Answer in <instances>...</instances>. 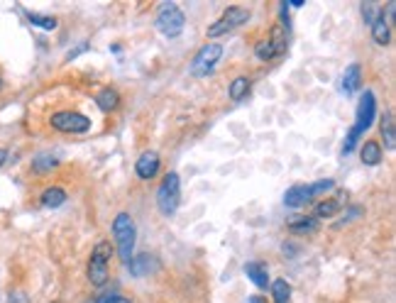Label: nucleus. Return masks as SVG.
<instances>
[{"instance_id": "nucleus-1", "label": "nucleus", "mask_w": 396, "mask_h": 303, "mask_svg": "<svg viewBox=\"0 0 396 303\" xmlns=\"http://www.w3.org/2000/svg\"><path fill=\"white\" fill-rule=\"evenodd\" d=\"M375 118H377V98H375V93H372V91H364L362 98H359V103H357V110H355L353 127H350L348 135H345L343 157H345V154H350V152L357 147V142L362 140V135L372 127Z\"/></svg>"}, {"instance_id": "nucleus-2", "label": "nucleus", "mask_w": 396, "mask_h": 303, "mask_svg": "<svg viewBox=\"0 0 396 303\" xmlns=\"http://www.w3.org/2000/svg\"><path fill=\"white\" fill-rule=\"evenodd\" d=\"M112 238H115V249L123 264H128L135 255V242H137V225L128 211L118 213L112 218Z\"/></svg>"}, {"instance_id": "nucleus-3", "label": "nucleus", "mask_w": 396, "mask_h": 303, "mask_svg": "<svg viewBox=\"0 0 396 303\" xmlns=\"http://www.w3.org/2000/svg\"><path fill=\"white\" fill-rule=\"evenodd\" d=\"M110 257H112V247L108 240H101L96 242V247L91 249V260H88L86 267V276L91 286L103 289L110 279Z\"/></svg>"}, {"instance_id": "nucleus-4", "label": "nucleus", "mask_w": 396, "mask_h": 303, "mask_svg": "<svg viewBox=\"0 0 396 303\" xmlns=\"http://www.w3.org/2000/svg\"><path fill=\"white\" fill-rule=\"evenodd\" d=\"M155 28L161 37L177 39L181 37L184 28H186V15H184V10L177 3H161L155 15Z\"/></svg>"}, {"instance_id": "nucleus-5", "label": "nucleus", "mask_w": 396, "mask_h": 303, "mask_svg": "<svg viewBox=\"0 0 396 303\" xmlns=\"http://www.w3.org/2000/svg\"><path fill=\"white\" fill-rule=\"evenodd\" d=\"M179 203H181V179L177 171H169L157 189V208L161 216L172 218L179 211Z\"/></svg>"}, {"instance_id": "nucleus-6", "label": "nucleus", "mask_w": 396, "mask_h": 303, "mask_svg": "<svg viewBox=\"0 0 396 303\" xmlns=\"http://www.w3.org/2000/svg\"><path fill=\"white\" fill-rule=\"evenodd\" d=\"M252 17V12L247 10V8H240V6H230L225 8L223 15L218 17V20L213 22V25H208V37L210 39H218V37H225V34L235 32L237 28H242V25H247Z\"/></svg>"}, {"instance_id": "nucleus-7", "label": "nucleus", "mask_w": 396, "mask_h": 303, "mask_svg": "<svg viewBox=\"0 0 396 303\" xmlns=\"http://www.w3.org/2000/svg\"><path fill=\"white\" fill-rule=\"evenodd\" d=\"M220 59H223V44L218 42L204 44V47L193 54L191 64H188V74H191L193 79H206L208 74H213Z\"/></svg>"}, {"instance_id": "nucleus-8", "label": "nucleus", "mask_w": 396, "mask_h": 303, "mask_svg": "<svg viewBox=\"0 0 396 303\" xmlns=\"http://www.w3.org/2000/svg\"><path fill=\"white\" fill-rule=\"evenodd\" d=\"M49 125L52 130L64 132V135H83L91 130V118L79 110H57L49 115Z\"/></svg>"}, {"instance_id": "nucleus-9", "label": "nucleus", "mask_w": 396, "mask_h": 303, "mask_svg": "<svg viewBox=\"0 0 396 303\" xmlns=\"http://www.w3.org/2000/svg\"><path fill=\"white\" fill-rule=\"evenodd\" d=\"M159 169H161V159L155 149L142 152L137 157V162H135V174H137V179H142V181L155 179L157 174H159Z\"/></svg>"}, {"instance_id": "nucleus-10", "label": "nucleus", "mask_w": 396, "mask_h": 303, "mask_svg": "<svg viewBox=\"0 0 396 303\" xmlns=\"http://www.w3.org/2000/svg\"><path fill=\"white\" fill-rule=\"evenodd\" d=\"M345 203H348V191H340L335 198L318 200L316 208H313V218H316V220H323V218H333L335 213H340V208H343Z\"/></svg>"}, {"instance_id": "nucleus-11", "label": "nucleus", "mask_w": 396, "mask_h": 303, "mask_svg": "<svg viewBox=\"0 0 396 303\" xmlns=\"http://www.w3.org/2000/svg\"><path fill=\"white\" fill-rule=\"evenodd\" d=\"M370 28H372V39H375L379 47H386V44L391 42V22L389 17H386L384 8H379V12L375 15Z\"/></svg>"}, {"instance_id": "nucleus-12", "label": "nucleus", "mask_w": 396, "mask_h": 303, "mask_svg": "<svg viewBox=\"0 0 396 303\" xmlns=\"http://www.w3.org/2000/svg\"><path fill=\"white\" fill-rule=\"evenodd\" d=\"M93 101H96V105H98V110H101V113H115V110L120 108V101H123V98H120V93H118V88H112V86H106V88H101V91L96 93V98H93Z\"/></svg>"}, {"instance_id": "nucleus-13", "label": "nucleus", "mask_w": 396, "mask_h": 303, "mask_svg": "<svg viewBox=\"0 0 396 303\" xmlns=\"http://www.w3.org/2000/svg\"><path fill=\"white\" fill-rule=\"evenodd\" d=\"M313 200L308 184H296L284 194V206L286 208H306Z\"/></svg>"}, {"instance_id": "nucleus-14", "label": "nucleus", "mask_w": 396, "mask_h": 303, "mask_svg": "<svg viewBox=\"0 0 396 303\" xmlns=\"http://www.w3.org/2000/svg\"><path fill=\"white\" fill-rule=\"evenodd\" d=\"M242 271H245L247 279L257 289H262V291L272 284L269 282V267L264 264V262H247V264L242 267Z\"/></svg>"}, {"instance_id": "nucleus-15", "label": "nucleus", "mask_w": 396, "mask_h": 303, "mask_svg": "<svg viewBox=\"0 0 396 303\" xmlns=\"http://www.w3.org/2000/svg\"><path fill=\"white\" fill-rule=\"evenodd\" d=\"M340 88H343L345 96H355V93L362 88V66L359 64H350L343 71V79H340Z\"/></svg>"}, {"instance_id": "nucleus-16", "label": "nucleus", "mask_w": 396, "mask_h": 303, "mask_svg": "<svg viewBox=\"0 0 396 303\" xmlns=\"http://www.w3.org/2000/svg\"><path fill=\"white\" fill-rule=\"evenodd\" d=\"M128 267H130V274L142 279V276H150V271H155L159 264H157L155 257L145 252V255H132V260L128 262Z\"/></svg>"}, {"instance_id": "nucleus-17", "label": "nucleus", "mask_w": 396, "mask_h": 303, "mask_svg": "<svg viewBox=\"0 0 396 303\" xmlns=\"http://www.w3.org/2000/svg\"><path fill=\"white\" fill-rule=\"evenodd\" d=\"M286 230L291 235H310L318 230V220L313 216H294L286 222Z\"/></svg>"}, {"instance_id": "nucleus-18", "label": "nucleus", "mask_w": 396, "mask_h": 303, "mask_svg": "<svg viewBox=\"0 0 396 303\" xmlns=\"http://www.w3.org/2000/svg\"><path fill=\"white\" fill-rule=\"evenodd\" d=\"M382 157H384V152L377 140H367L359 149V159H362L364 167H377V164H382Z\"/></svg>"}, {"instance_id": "nucleus-19", "label": "nucleus", "mask_w": 396, "mask_h": 303, "mask_svg": "<svg viewBox=\"0 0 396 303\" xmlns=\"http://www.w3.org/2000/svg\"><path fill=\"white\" fill-rule=\"evenodd\" d=\"M66 198H69V194H66L61 186H49V189H44L42 194H39V203H42L44 208H59V206H64Z\"/></svg>"}, {"instance_id": "nucleus-20", "label": "nucleus", "mask_w": 396, "mask_h": 303, "mask_svg": "<svg viewBox=\"0 0 396 303\" xmlns=\"http://www.w3.org/2000/svg\"><path fill=\"white\" fill-rule=\"evenodd\" d=\"M269 42H272V47H274V52H277V59L279 56H284L286 54V49H289V32H286L281 25H274L272 30H269Z\"/></svg>"}, {"instance_id": "nucleus-21", "label": "nucleus", "mask_w": 396, "mask_h": 303, "mask_svg": "<svg viewBox=\"0 0 396 303\" xmlns=\"http://www.w3.org/2000/svg\"><path fill=\"white\" fill-rule=\"evenodd\" d=\"M379 132H382V140H384V147L389 152H394L396 149V127H394V115L391 113L382 115Z\"/></svg>"}, {"instance_id": "nucleus-22", "label": "nucleus", "mask_w": 396, "mask_h": 303, "mask_svg": "<svg viewBox=\"0 0 396 303\" xmlns=\"http://www.w3.org/2000/svg\"><path fill=\"white\" fill-rule=\"evenodd\" d=\"M252 88V79L250 76H235L230 81V86H228V96H230V101H235V103H240L242 98L250 93Z\"/></svg>"}, {"instance_id": "nucleus-23", "label": "nucleus", "mask_w": 396, "mask_h": 303, "mask_svg": "<svg viewBox=\"0 0 396 303\" xmlns=\"http://www.w3.org/2000/svg\"><path fill=\"white\" fill-rule=\"evenodd\" d=\"M269 289H272V301L274 303H291V284L286 282V279H274L272 284H269Z\"/></svg>"}, {"instance_id": "nucleus-24", "label": "nucleus", "mask_w": 396, "mask_h": 303, "mask_svg": "<svg viewBox=\"0 0 396 303\" xmlns=\"http://www.w3.org/2000/svg\"><path fill=\"white\" fill-rule=\"evenodd\" d=\"M25 17L30 20V25H34V28H42V30H57V25H59V20L52 15H39V12H30L25 10Z\"/></svg>"}, {"instance_id": "nucleus-25", "label": "nucleus", "mask_w": 396, "mask_h": 303, "mask_svg": "<svg viewBox=\"0 0 396 303\" xmlns=\"http://www.w3.org/2000/svg\"><path fill=\"white\" fill-rule=\"evenodd\" d=\"M57 167H59V159H54L52 154H39L37 159H32V171L34 174H47Z\"/></svg>"}, {"instance_id": "nucleus-26", "label": "nucleus", "mask_w": 396, "mask_h": 303, "mask_svg": "<svg viewBox=\"0 0 396 303\" xmlns=\"http://www.w3.org/2000/svg\"><path fill=\"white\" fill-rule=\"evenodd\" d=\"M255 56H257L259 61H274V59H277V52H274L272 42H269L267 37L259 39V42L255 44Z\"/></svg>"}, {"instance_id": "nucleus-27", "label": "nucleus", "mask_w": 396, "mask_h": 303, "mask_svg": "<svg viewBox=\"0 0 396 303\" xmlns=\"http://www.w3.org/2000/svg\"><path fill=\"white\" fill-rule=\"evenodd\" d=\"M308 186H310V196H313V200H316V198H323L326 194H330V191L335 189V181L321 179V181H316V184H308Z\"/></svg>"}, {"instance_id": "nucleus-28", "label": "nucleus", "mask_w": 396, "mask_h": 303, "mask_svg": "<svg viewBox=\"0 0 396 303\" xmlns=\"http://www.w3.org/2000/svg\"><path fill=\"white\" fill-rule=\"evenodd\" d=\"M359 216H364V208L362 206H350L348 211L343 213V220L337 222L335 227H343V225H348V222H353V220H357Z\"/></svg>"}, {"instance_id": "nucleus-29", "label": "nucleus", "mask_w": 396, "mask_h": 303, "mask_svg": "<svg viewBox=\"0 0 396 303\" xmlns=\"http://www.w3.org/2000/svg\"><path fill=\"white\" fill-rule=\"evenodd\" d=\"M98 303H132V298L123 296V293H103L98 296Z\"/></svg>"}, {"instance_id": "nucleus-30", "label": "nucleus", "mask_w": 396, "mask_h": 303, "mask_svg": "<svg viewBox=\"0 0 396 303\" xmlns=\"http://www.w3.org/2000/svg\"><path fill=\"white\" fill-rule=\"evenodd\" d=\"M377 12H379V8H375L372 3H364V6H362V17H364V22H367V25H372V20H375Z\"/></svg>"}, {"instance_id": "nucleus-31", "label": "nucleus", "mask_w": 396, "mask_h": 303, "mask_svg": "<svg viewBox=\"0 0 396 303\" xmlns=\"http://www.w3.org/2000/svg\"><path fill=\"white\" fill-rule=\"evenodd\" d=\"M88 49H91V44H88V42H81L79 47H74V49H71V52H69V54H66V61H74L76 56L86 54Z\"/></svg>"}, {"instance_id": "nucleus-32", "label": "nucleus", "mask_w": 396, "mask_h": 303, "mask_svg": "<svg viewBox=\"0 0 396 303\" xmlns=\"http://www.w3.org/2000/svg\"><path fill=\"white\" fill-rule=\"evenodd\" d=\"M8 301H10V303H27V301H30V298H27L25 293H20V291H10Z\"/></svg>"}, {"instance_id": "nucleus-33", "label": "nucleus", "mask_w": 396, "mask_h": 303, "mask_svg": "<svg viewBox=\"0 0 396 303\" xmlns=\"http://www.w3.org/2000/svg\"><path fill=\"white\" fill-rule=\"evenodd\" d=\"M8 154H10V152H8V149H3V147H0V167H3V164L8 162Z\"/></svg>"}, {"instance_id": "nucleus-34", "label": "nucleus", "mask_w": 396, "mask_h": 303, "mask_svg": "<svg viewBox=\"0 0 396 303\" xmlns=\"http://www.w3.org/2000/svg\"><path fill=\"white\" fill-rule=\"evenodd\" d=\"M247 303H267V301H264L262 296H252V298H250V301H247Z\"/></svg>"}, {"instance_id": "nucleus-35", "label": "nucleus", "mask_w": 396, "mask_h": 303, "mask_svg": "<svg viewBox=\"0 0 396 303\" xmlns=\"http://www.w3.org/2000/svg\"><path fill=\"white\" fill-rule=\"evenodd\" d=\"M0 91H3V76H0Z\"/></svg>"}, {"instance_id": "nucleus-36", "label": "nucleus", "mask_w": 396, "mask_h": 303, "mask_svg": "<svg viewBox=\"0 0 396 303\" xmlns=\"http://www.w3.org/2000/svg\"><path fill=\"white\" fill-rule=\"evenodd\" d=\"M86 303H98V298H93V301H86Z\"/></svg>"}, {"instance_id": "nucleus-37", "label": "nucleus", "mask_w": 396, "mask_h": 303, "mask_svg": "<svg viewBox=\"0 0 396 303\" xmlns=\"http://www.w3.org/2000/svg\"><path fill=\"white\" fill-rule=\"evenodd\" d=\"M52 303H59V301H52Z\"/></svg>"}]
</instances>
